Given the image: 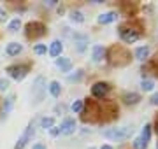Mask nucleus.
Wrapping results in <instances>:
<instances>
[{
    "instance_id": "f257e3e1",
    "label": "nucleus",
    "mask_w": 158,
    "mask_h": 149,
    "mask_svg": "<svg viewBox=\"0 0 158 149\" xmlns=\"http://www.w3.org/2000/svg\"><path fill=\"white\" fill-rule=\"evenodd\" d=\"M132 126H119V128H109L104 132V137L113 139V140H125L132 135Z\"/></svg>"
},
{
    "instance_id": "f03ea898",
    "label": "nucleus",
    "mask_w": 158,
    "mask_h": 149,
    "mask_svg": "<svg viewBox=\"0 0 158 149\" xmlns=\"http://www.w3.org/2000/svg\"><path fill=\"white\" fill-rule=\"evenodd\" d=\"M28 70H30L28 65H11V67H7V74L11 75L12 79L21 81L25 79V75L28 74Z\"/></svg>"
},
{
    "instance_id": "7ed1b4c3",
    "label": "nucleus",
    "mask_w": 158,
    "mask_h": 149,
    "mask_svg": "<svg viewBox=\"0 0 158 149\" xmlns=\"http://www.w3.org/2000/svg\"><path fill=\"white\" fill-rule=\"evenodd\" d=\"M46 34V26L39 21H32L27 25V37L28 39H35V37H42Z\"/></svg>"
},
{
    "instance_id": "20e7f679",
    "label": "nucleus",
    "mask_w": 158,
    "mask_h": 149,
    "mask_svg": "<svg viewBox=\"0 0 158 149\" xmlns=\"http://www.w3.org/2000/svg\"><path fill=\"white\" fill-rule=\"evenodd\" d=\"M109 90H111V84L109 83H95L91 86V95L95 98H104L109 93Z\"/></svg>"
},
{
    "instance_id": "39448f33",
    "label": "nucleus",
    "mask_w": 158,
    "mask_h": 149,
    "mask_svg": "<svg viewBox=\"0 0 158 149\" xmlns=\"http://www.w3.org/2000/svg\"><path fill=\"white\" fill-rule=\"evenodd\" d=\"M119 37H121L123 42H127V44H134V42L139 39V34H137L135 30H132V28L121 26V28H119Z\"/></svg>"
},
{
    "instance_id": "423d86ee",
    "label": "nucleus",
    "mask_w": 158,
    "mask_h": 149,
    "mask_svg": "<svg viewBox=\"0 0 158 149\" xmlns=\"http://www.w3.org/2000/svg\"><path fill=\"white\" fill-rule=\"evenodd\" d=\"M32 137H34V125H28V126H27V130H25V133L18 139V142H16V146H14V149H23Z\"/></svg>"
},
{
    "instance_id": "0eeeda50",
    "label": "nucleus",
    "mask_w": 158,
    "mask_h": 149,
    "mask_svg": "<svg viewBox=\"0 0 158 149\" xmlns=\"http://www.w3.org/2000/svg\"><path fill=\"white\" fill-rule=\"evenodd\" d=\"M76 126H77L76 121H74L72 118H67V119L60 125V133H63V135H72V133L76 132Z\"/></svg>"
},
{
    "instance_id": "6e6552de",
    "label": "nucleus",
    "mask_w": 158,
    "mask_h": 149,
    "mask_svg": "<svg viewBox=\"0 0 158 149\" xmlns=\"http://www.w3.org/2000/svg\"><path fill=\"white\" fill-rule=\"evenodd\" d=\"M44 77H37L34 84V95H35V103H39L42 100V91H44Z\"/></svg>"
},
{
    "instance_id": "1a4fd4ad",
    "label": "nucleus",
    "mask_w": 158,
    "mask_h": 149,
    "mask_svg": "<svg viewBox=\"0 0 158 149\" xmlns=\"http://www.w3.org/2000/svg\"><path fill=\"white\" fill-rule=\"evenodd\" d=\"M116 18H118V14H116V12H113V11L104 12V14H100V16H98V23H102V25L113 23V21H116Z\"/></svg>"
},
{
    "instance_id": "9d476101",
    "label": "nucleus",
    "mask_w": 158,
    "mask_h": 149,
    "mask_svg": "<svg viewBox=\"0 0 158 149\" xmlns=\"http://www.w3.org/2000/svg\"><path fill=\"white\" fill-rule=\"evenodd\" d=\"M21 51H23V46L18 44V42H9L7 47H6V53L9 54V56H16V54H19Z\"/></svg>"
},
{
    "instance_id": "9b49d317",
    "label": "nucleus",
    "mask_w": 158,
    "mask_h": 149,
    "mask_svg": "<svg viewBox=\"0 0 158 149\" xmlns=\"http://www.w3.org/2000/svg\"><path fill=\"white\" fill-rule=\"evenodd\" d=\"M62 51H63L62 42H60V40H53V42H51V47H49V54L55 56V58H58L60 54H62Z\"/></svg>"
},
{
    "instance_id": "f8f14e48",
    "label": "nucleus",
    "mask_w": 158,
    "mask_h": 149,
    "mask_svg": "<svg viewBox=\"0 0 158 149\" xmlns=\"http://www.w3.org/2000/svg\"><path fill=\"white\" fill-rule=\"evenodd\" d=\"M56 65L60 67V70H62V72H69V70H70V67H72V62H70V58L60 56L56 60Z\"/></svg>"
},
{
    "instance_id": "ddd939ff",
    "label": "nucleus",
    "mask_w": 158,
    "mask_h": 149,
    "mask_svg": "<svg viewBox=\"0 0 158 149\" xmlns=\"http://www.w3.org/2000/svg\"><path fill=\"white\" fill-rule=\"evenodd\" d=\"M139 100H141V97H139L137 93H125L123 95V102L128 103V105H135Z\"/></svg>"
},
{
    "instance_id": "4468645a",
    "label": "nucleus",
    "mask_w": 158,
    "mask_h": 149,
    "mask_svg": "<svg viewBox=\"0 0 158 149\" xmlns=\"http://www.w3.org/2000/svg\"><path fill=\"white\" fill-rule=\"evenodd\" d=\"M104 56H106V49L102 46H95L93 47V62H102L104 60Z\"/></svg>"
},
{
    "instance_id": "2eb2a0df",
    "label": "nucleus",
    "mask_w": 158,
    "mask_h": 149,
    "mask_svg": "<svg viewBox=\"0 0 158 149\" xmlns=\"http://www.w3.org/2000/svg\"><path fill=\"white\" fill-rule=\"evenodd\" d=\"M49 93L55 98L60 97V93H62V86H60V83H58V81H51V83H49Z\"/></svg>"
},
{
    "instance_id": "dca6fc26",
    "label": "nucleus",
    "mask_w": 158,
    "mask_h": 149,
    "mask_svg": "<svg viewBox=\"0 0 158 149\" xmlns=\"http://www.w3.org/2000/svg\"><path fill=\"white\" fill-rule=\"evenodd\" d=\"M148 54H149V47L148 46H141L135 49V58L137 60H141V62H144L148 58Z\"/></svg>"
},
{
    "instance_id": "f3484780",
    "label": "nucleus",
    "mask_w": 158,
    "mask_h": 149,
    "mask_svg": "<svg viewBox=\"0 0 158 149\" xmlns=\"http://www.w3.org/2000/svg\"><path fill=\"white\" fill-rule=\"evenodd\" d=\"M53 126H55V119H53V118H42V119H40V128L49 130Z\"/></svg>"
},
{
    "instance_id": "a211bd4d",
    "label": "nucleus",
    "mask_w": 158,
    "mask_h": 149,
    "mask_svg": "<svg viewBox=\"0 0 158 149\" xmlns=\"http://www.w3.org/2000/svg\"><path fill=\"white\" fill-rule=\"evenodd\" d=\"M83 107H85V103H83V100H74L72 105H70V109H72V112H76V114H79V112H83Z\"/></svg>"
},
{
    "instance_id": "6ab92c4d",
    "label": "nucleus",
    "mask_w": 158,
    "mask_h": 149,
    "mask_svg": "<svg viewBox=\"0 0 158 149\" xmlns=\"http://www.w3.org/2000/svg\"><path fill=\"white\" fill-rule=\"evenodd\" d=\"M19 26H21V21H19V18H14L11 23H9L7 30H9V32H18V30H19Z\"/></svg>"
},
{
    "instance_id": "aec40b11",
    "label": "nucleus",
    "mask_w": 158,
    "mask_h": 149,
    "mask_svg": "<svg viewBox=\"0 0 158 149\" xmlns=\"http://www.w3.org/2000/svg\"><path fill=\"white\" fill-rule=\"evenodd\" d=\"M12 103H14V95H9V97L6 98V103H4V114H7V112L11 111Z\"/></svg>"
},
{
    "instance_id": "412c9836",
    "label": "nucleus",
    "mask_w": 158,
    "mask_h": 149,
    "mask_svg": "<svg viewBox=\"0 0 158 149\" xmlns=\"http://www.w3.org/2000/svg\"><path fill=\"white\" fill-rule=\"evenodd\" d=\"M70 19H72V21H76V23H83V21H85V18H83V12H81V11H72Z\"/></svg>"
},
{
    "instance_id": "4be33fe9",
    "label": "nucleus",
    "mask_w": 158,
    "mask_h": 149,
    "mask_svg": "<svg viewBox=\"0 0 158 149\" xmlns=\"http://www.w3.org/2000/svg\"><path fill=\"white\" fill-rule=\"evenodd\" d=\"M141 88L144 90V91H151L153 88H155V83H153V81H149V79H142Z\"/></svg>"
},
{
    "instance_id": "5701e85b",
    "label": "nucleus",
    "mask_w": 158,
    "mask_h": 149,
    "mask_svg": "<svg viewBox=\"0 0 158 149\" xmlns=\"http://www.w3.org/2000/svg\"><path fill=\"white\" fill-rule=\"evenodd\" d=\"M148 147V142L146 140H144V139H135V140H134V149H146Z\"/></svg>"
},
{
    "instance_id": "b1692460",
    "label": "nucleus",
    "mask_w": 158,
    "mask_h": 149,
    "mask_svg": "<svg viewBox=\"0 0 158 149\" xmlns=\"http://www.w3.org/2000/svg\"><path fill=\"white\" fill-rule=\"evenodd\" d=\"M149 137H151V125H146L144 128H142V133H141V139H144V140H149Z\"/></svg>"
},
{
    "instance_id": "393cba45",
    "label": "nucleus",
    "mask_w": 158,
    "mask_h": 149,
    "mask_svg": "<svg viewBox=\"0 0 158 149\" xmlns=\"http://www.w3.org/2000/svg\"><path fill=\"white\" fill-rule=\"evenodd\" d=\"M34 53L35 54H46V53H48V47H46L44 44H37V46L34 47Z\"/></svg>"
},
{
    "instance_id": "a878e982",
    "label": "nucleus",
    "mask_w": 158,
    "mask_h": 149,
    "mask_svg": "<svg viewBox=\"0 0 158 149\" xmlns=\"http://www.w3.org/2000/svg\"><path fill=\"white\" fill-rule=\"evenodd\" d=\"M81 77H83V70H76V74H72V75H69V81L70 83H77V81H81Z\"/></svg>"
},
{
    "instance_id": "bb28decb",
    "label": "nucleus",
    "mask_w": 158,
    "mask_h": 149,
    "mask_svg": "<svg viewBox=\"0 0 158 149\" xmlns=\"http://www.w3.org/2000/svg\"><path fill=\"white\" fill-rule=\"evenodd\" d=\"M7 88H9V81H6V79H0V91H6Z\"/></svg>"
},
{
    "instance_id": "cd10ccee",
    "label": "nucleus",
    "mask_w": 158,
    "mask_h": 149,
    "mask_svg": "<svg viewBox=\"0 0 158 149\" xmlns=\"http://www.w3.org/2000/svg\"><path fill=\"white\" fill-rule=\"evenodd\" d=\"M49 133L53 135V137H56L58 133H60V128H56V126H53V128H49Z\"/></svg>"
},
{
    "instance_id": "c85d7f7f",
    "label": "nucleus",
    "mask_w": 158,
    "mask_h": 149,
    "mask_svg": "<svg viewBox=\"0 0 158 149\" xmlns=\"http://www.w3.org/2000/svg\"><path fill=\"white\" fill-rule=\"evenodd\" d=\"M6 19H7L6 11H4V9H0V21H6Z\"/></svg>"
},
{
    "instance_id": "c756f323",
    "label": "nucleus",
    "mask_w": 158,
    "mask_h": 149,
    "mask_svg": "<svg viewBox=\"0 0 158 149\" xmlns=\"http://www.w3.org/2000/svg\"><path fill=\"white\" fill-rule=\"evenodd\" d=\"M151 103L153 105H158V93H155V95L151 97Z\"/></svg>"
},
{
    "instance_id": "7c9ffc66",
    "label": "nucleus",
    "mask_w": 158,
    "mask_h": 149,
    "mask_svg": "<svg viewBox=\"0 0 158 149\" xmlns=\"http://www.w3.org/2000/svg\"><path fill=\"white\" fill-rule=\"evenodd\" d=\"M32 149H46V146H44V144H35Z\"/></svg>"
},
{
    "instance_id": "2f4dec72",
    "label": "nucleus",
    "mask_w": 158,
    "mask_h": 149,
    "mask_svg": "<svg viewBox=\"0 0 158 149\" xmlns=\"http://www.w3.org/2000/svg\"><path fill=\"white\" fill-rule=\"evenodd\" d=\"M63 111H65V107H63V105H60V107H56V112H63Z\"/></svg>"
},
{
    "instance_id": "473e14b6",
    "label": "nucleus",
    "mask_w": 158,
    "mask_h": 149,
    "mask_svg": "<svg viewBox=\"0 0 158 149\" xmlns=\"http://www.w3.org/2000/svg\"><path fill=\"white\" fill-rule=\"evenodd\" d=\"M100 149H113V147H111V146H107V144H106V146H102Z\"/></svg>"
},
{
    "instance_id": "72a5a7b5",
    "label": "nucleus",
    "mask_w": 158,
    "mask_h": 149,
    "mask_svg": "<svg viewBox=\"0 0 158 149\" xmlns=\"http://www.w3.org/2000/svg\"><path fill=\"white\" fill-rule=\"evenodd\" d=\"M156 133H158V119H156Z\"/></svg>"
},
{
    "instance_id": "f704fd0d",
    "label": "nucleus",
    "mask_w": 158,
    "mask_h": 149,
    "mask_svg": "<svg viewBox=\"0 0 158 149\" xmlns=\"http://www.w3.org/2000/svg\"><path fill=\"white\" fill-rule=\"evenodd\" d=\"M90 149H93V147H90Z\"/></svg>"
}]
</instances>
